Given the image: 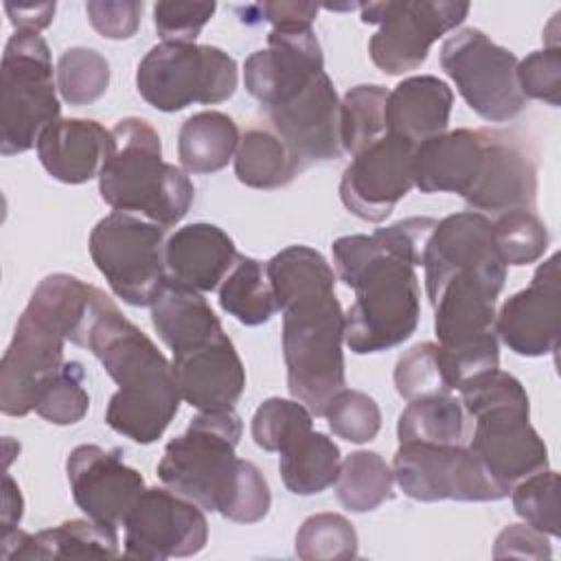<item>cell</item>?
Listing matches in <instances>:
<instances>
[{
  "label": "cell",
  "mask_w": 561,
  "mask_h": 561,
  "mask_svg": "<svg viewBox=\"0 0 561 561\" xmlns=\"http://www.w3.org/2000/svg\"><path fill=\"white\" fill-rule=\"evenodd\" d=\"M278 311H283V357L289 394L311 414L324 416L346 386L344 311L335 296V274L309 245H289L265 263Z\"/></svg>",
  "instance_id": "cell-1"
},
{
  "label": "cell",
  "mask_w": 561,
  "mask_h": 561,
  "mask_svg": "<svg viewBox=\"0 0 561 561\" xmlns=\"http://www.w3.org/2000/svg\"><path fill=\"white\" fill-rule=\"evenodd\" d=\"M243 432L241 416L230 410L199 412L184 434L171 438L158 462V478L199 508L237 524L261 522L272 493L261 469L237 458Z\"/></svg>",
  "instance_id": "cell-2"
},
{
  "label": "cell",
  "mask_w": 561,
  "mask_h": 561,
  "mask_svg": "<svg viewBox=\"0 0 561 561\" xmlns=\"http://www.w3.org/2000/svg\"><path fill=\"white\" fill-rule=\"evenodd\" d=\"M85 348L118 383L105 408V423L138 445L156 443L182 401L173 364L145 331L121 313L110 296L96 309Z\"/></svg>",
  "instance_id": "cell-3"
},
{
  "label": "cell",
  "mask_w": 561,
  "mask_h": 561,
  "mask_svg": "<svg viewBox=\"0 0 561 561\" xmlns=\"http://www.w3.org/2000/svg\"><path fill=\"white\" fill-rule=\"evenodd\" d=\"M340 280L355 291L344 313V342L357 355L403 344L421 318V289L414 265L397 256L379 230L333 241Z\"/></svg>",
  "instance_id": "cell-4"
},
{
  "label": "cell",
  "mask_w": 561,
  "mask_h": 561,
  "mask_svg": "<svg viewBox=\"0 0 561 561\" xmlns=\"http://www.w3.org/2000/svg\"><path fill=\"white\" fill-rule=\"evenodd\" d=\"M458 392L473 419L467 447L504 489L548 467V447L530 425L528 394L517 377L491 368L460 383Z\"/></svg>",
  "instance_id": "cell-5"
},
{
  "label": "cell",
  "mask_w": 561,
  "mask_h": 561,
  "mask_svg": "<svg viewBox=\"0 0 561 561\" xmlns=\"http://www.w3.org/2000/svg\"><path fill=\"white\" fill-rule=\"evenodd\" d=\"M112 134L116 149L99 175L101 199L112 210L138 213L162 228L175 226L195 197L186 171L162 160L160 136L145 118H121Z\"/></svg>",
  "instance_id": "cell-6"
},
{
  "label": "cell",
  "mask_w": 561,
  "mask_h": 561,
  "mask_svg": "<svg viewBox=\"0 0 561 561\" xmlns=\"http://www.w3.org/2000/svg\"><path fill=\"white\" fill-rule=\"evenodd\" d=\"M50 48L39 33L15 31L2 53L0 79V151L24 153L37 145L42 131L59 121L57 83Z\"/></svg>",
  "instance_id": "cell-7"
},
{
  "label": "cell",
  "mask_w": 561,
  "mask_h": 561,
  "mask_svg": "<svg viewBox=\"0 0 561 561\" xmlns=\"http://www.w3.org/2000/svg\"><path fill=\"white\" fill-rule=\"evenodd\" d=\"M237 61L210 44L160 42L138 64L136 88L160 112L215 105L237 90Z\"/></svg>",
  "instance_id": "cell-8"
},
{
  "label": "cell",
  "mask_w": 561,
  "mask_h": 561,
  "mask_svg": "<svg viewBox=\"0 0 561 561\" xmlns=\"http://www.w3.org/2000/svg\"><path fill=\"white\" fill-rule=\"evenodd\" d=\"M164 230L129 213L114 210L90 232V256L110 289L134 307H151L167 285Z\"/></svg>",
  "instance_id": "cell-9"
},
{
  "label": "cell",
  "mask_w": 561,
  "mask_h": 561,
  "mask_svg": "<svg viewBox=\"0 0 561 561\" xmlns=\"http://www.w3.org/2000/svg\"><path fill=\"white\" fill-rule=\"evenodd\" d=\"M440 68L456 83L467 105L489 123L515 118L526 96L517 85V57L480 28H460L440 46Z\"/></svg>",
  "instance_id": "cell-10"
},
{
  "label": "cell",
  "mask_w": 561,
  "mask_h": 561,
  "mask_svg": "<svg viewBox=\"0 0 561 561\" xmlns=\"http://www.w3.org/2000/svg\"><path fill=\"white\" fill-rule=\"evenodd\" d=\"M362 22L377 24L368 42L373 64L388 75L416 70L430 46L454 31L469 13V2L460 0H386L359 4Z\"/></svg>",
  "instance_id": "cell-11"
},
{
  "label": "cell",
  "mask_w": 561,
  "mask_h": 561,
  "mask_svg": "<svg viewBox=\"0 0 561 561\" xmlns=\"http://www.w3.org/2000/svg\"><path fill=\"white\" fill-rule=\"evenodd\" d=\"M392 473L399 489L419 502H495L511 493L462 443H399Z\"/></svg>",
  "instance_id": "cell-12"
},
{
  "label": "cell",
  "mask_w": 561,
  "mask_h": 561,
  "mask_svg": "<svg viewBox=\"0 0 561 561\" xmlns=\"http://www.w3.org/2000/svg\"><path fill=\"white\" fill-rule=\"evenodd\" d=\"M202 511L169 486L145 489L123 522V554L167 561L202 552L208 541V522Z\"/></svg>",
  "instance_id": "cell-13"
},
{
  "label": "cell",
  "mask_w": 561,
  "mask_h": 561,
  "mask_svg": "<svg viewBox=\"0 0 561 561\" xmlns=\"http://www.w3.org/2000/svg\"><path fill=\"white\" fill-rule=\"evenodd\" d=\"M66 335L28 305L18 318L13 337L0 362V410L26 416L44 388L64 366Z\"/></svg>",
  "instance_id": "cell-14"
},
{
  "label": "cell",
  "mask_w": 561,
  "mask_h": 561,
  "mask_svg": "<svg viewBox=\"0 0 561 561\" xmlns=\"http://www.w3.org/2000/svg\"><path fill=\"white\" fill-rule=\"evenodd\" d=\"M410 140L386 134L353 156L340 180V199L355 217L379 224L414 186Z\"/></svg>",
  "instance_id": "cell-15"
},
{
  "label": "cell",
  "mask_w": 561,
  "mask_h": 561,
  "mask_svg": "<svg viewBox=\"0 0 561 561\" xmlns=\"http://www.w3.org/2000/svg\"><path fill=\"white\" fill-rule=\"evenodd\" d=\"M462 199L484 213L535 210L537 162L524 138L482 127V149Z\"/></svg>",
  "instance_id": "cell-16"
},
{
  "label": "cell",
  "mask_w": 561,
  "mask_h": 561,
  "mask_svg": "<svg viewBox=\"0 0 561 561\" xmlns=\"http://www.w3.org/2000/svg\"><path fill=\"white\" fill-rule=\"evenodd\" d=\"M66 473L81 513L116 530L145 491V478L123 460L121 449H103L92 443L77 445L70 451Z\"/></svg>",
  "instance_id": "cell-17"
},
{
  "label": "cell",
  "mask_w": 561,
  "mask_h": 561,
  "mask_svg": "<svg viewBox=\"0 0 561 561\" xmlns=\"http://www.w3.org/2000/svg\"><path fill=\"white\" fill-rule=\"evenodd\" d=\"M495 335L522 357H541L559 348L561 270L559 252L543 261L526 289L508 296L495 313Z\"/></svg>",
  "instance_id": "cell-18"
},
{
  "label": "cell",
  "mask_w": 561,
  "mask_h": 561,
  "mask_svg": "<svg viewBox=\"0 0 561 561\" xmlns=\"http://www.w3.org/2000/svg\"><path fill=\"white\" fill-rule=\"evenodd\" d=\"M324 72L320 42L311 26H272L267 48L254 50L243 64V83L265 110L289 99L316 75Z\"/></svg>",
  "instance_id": "cell-19"
},
{
  "label": "cell",
  "mask_w": 561,
  "mask_h": 561,
  "mask_svg": "<svg viewBox=\"0 0 561 561\" xmlns=\"http://www.w3.org/2000/svg\"><path fill=\"white\" fill-rule=\"evenodd\" d=\"M272 129L307 162H324L342 156L340 99L327 72L316 75L289 99L267 107Z\"/></svg>",
  "instance_id": "cell-20"
},
{
  "label": "cell",
  "mask_w": 561,
  "mask_h": 561,
  "mask_svg": "<svg viewBox=\"0 0 561 561\" xmlns=\"http://www.w3.org/2000/svg\"><path fill=\"white\" fill-rule=\"evenodd\" d=\"M173 375L182 401L199 412L230 410L245 390V368L226 333L173 353Z\"/></svg>",
  "instance_id": "cell-21"
},
{
  "label": "cell",
  "mask_w": 561,
  "mask_h": 561,
  "mask_svg": "<svg viewBox=\"0 0 561 561\" xmlns=\"http://www.w3.org/2000/svg\"><path fill=\"white\" fill-rule=\"evenodd\" d=\"M35 149L50 178L64 184H83L101 175L116 149V138L96 121L59 118L42 131Z\"/></svg>",
  "instance_id": "cell-22"
},
{
  "label": "cell",
  "mask_w": 561,
  "mask_h": 561,
  "mask_svg": "<svg viewBox=\"0 0 561 561\" xmlns=\"http://www.w3.org/2000/svg\"><path fill=\"white\" fill-rule=\"evenodd\" d=\"M234 241L215 224H188L178 228L164 243L167 283L215 291L237 261Z\"/></svg>",
  "instance_id": "cell-23"
},
{
  "label": "cell",
  "mask_w": 561,
  "mask_h": 561,
  "mask_svg": "<svg viewBox=\"0 0 561 561\" xmlns=\"http://www.w3.org/2000/svg\"><path fill=\"white\" fill-rule=\"evenodd\" d=\"M118 557L116 528L92 519H68L35 535L13 528L0 533L2 561L39 559H107Z\"/></svg>",
  "instance_id": "cell-24"
},
{
  "label": "cell",
  "mask_w": 561,
  "mask_h": 561,
  "mask_svg": "<svg viewBox=\"0 0 561 561\" xmlns=\"http://www.w3.org/2000/svg\"><path fill=\"white\" fill-rule=\"evenodd\" d=\"M454 105L451 88L434 75H414L394 85L386 99V131L419 145L447 131Z\"/></svg>",
  "instance_id": "cell-25"
},
{
  "label": "cell",
  "mask_w": 561,
  "mask_h": 561,
  "mask_svg": "<svg viewBox=\"0 0 561 561\" xmlns=\"http://www.w3.org/2000/svg\"><path fill=\"white\" fill-rule=\"evenodd\" d=\"M482 149V129H454L414 147V186L423 193H458L469 188Z\"/></svg>",
  "instance_id": "cell-26"
},
{
  "label": "cell",
  "mask_w": 561,
  "mask_h": 561,
  "mask_svg": "<svg viewBox=\"0 0 561 561\" xmlns=\"http://www.w3.org/2000/svg\"><path fill=\"white\" fill-rule=\"evenodd\" d=\"M151 322L171 353L186 351L226 333L199 291L173 283H167L151 302Z\"/></svg>",
  "instance_id": "cell-27"
},
{
  "label": "cell",
  "mask_w": 561,
  "mask_h": 561,
  "mask_svg": "<svg viewBox=\"0 0 561 561\" xmlns=\"http://www.w3.org/2000/svg\"><path fill=\"white\" fill-rule=\"evenodd\" d=\"M237 123L215 110L188 116L178 134V158L186 173H213L224 169L239 147Z\"/></svg>",
  "instance_id": "cell-28"
},
{
  "label": "cell",
  "mask_w": 561,
  "mask_h": 561,
  "mask_svg": "<svg viewBox=\"0 0 561 561\" xmlns=\"http://www.w3.org/2000/svg\"><path fill=\"white\" fill-rule=\"evenodd\" d=\"M302 160L291 147L265 127L248 129L234 153V175L250 188H280L287 186L302 169Z\"/></svg>",
  "instance_id": "cell-29"
},
{
  "label": "cell",
  "mask_w": 561,
  "mask_h": 561,
  "mask_svg": "<svg viewBox=\"0 0 561 561\" xmlns=\"http://www.w3.org/2000/svg\"><path fill=\"white\" fill-rule=\"evenodd\" d=\"M278 471L296 495H316L335 484L340 473V447L322 432H307L278 451Z\"/></svg>",
  "instance_id": "cell-30"
},
{
  "label": "cell",
  "mask_w": 561,
  "mask_h": 561,
  "mask_svg": "<svg viewBox=\"0 0 561 561\" xmlns=\"http://www.w3.org/2000/svg\"><path fill=\"white\" fill-rule=\"evenodd\" d=\"M219 305L245 327L267 322L278 311V302L265 265L252 256L237 254L234 265L219 285Z\"/></svg>",
  "instance_id": "cell-31"
},
{
  "label": "cell",
  "mask_w": 561,
  "mask_h": 561,
  "mask_svg": "<svg viewBox=\"0 0 561 561\" xmlns=\"http://www.w3.org/2000/svg\"><path fill=\"white\" fill-rule=\"evenodd\" d=\"M399 443L458 445L465 438V410L460 399L432 394L408 401L397 421Z\"/></svg>",
  "instance_id": "cell-32"
},
{
  "label": "cell",
  "mask_w": 561,
  "mask_h": 561,
  "mask_svg": "<svg viewBox=\"0 0 561 561\" xmlns=\"http://www.w3.org/2000/svg\"><path fill=\"white\" fill-rule=\"evenodd\" d=\"M394 473L390 465L368 449H357L340 462L335 493L351 513H368L394 495Z\"/></svg>",
  "instance_id": "cell-33"
},
{
  "label": "cell",
  "mask_w": 561,
  "mask_h": 561,
  "mask_svg": "<svg viewBox=\"0 0 561 561\" xmlns=\"http://www.w3.org/2000/svg\"><path fill=\"white\" fill-rule=\"evenodd\" d=\"M386 99L388 90L377 83H362L344 94L340 101L342 151L357 156L388 134L383 118Z\"/></svg>",
  "instance_id": "cell-34"
},
{
  "label": "cell",
  "mask_w": 561,
  "mask_h": 561,
  "mask_svg": "<svg viewBox=\"0 0 561 561\" xmlns=\"http://www.w3.org/2000/svg\"><path fill=\"white\" fill-rule=\"evenodd\" d=\"M55 79L68 105H90L101 99L110 85V64L99 50L75 46L59 55Z\"/></svg>",
  "instance_id": "cell-35"
},
{
  "label": "cell",
  "mask_w": 561,
  "mask_h": 561,
  "mask_svg": "<svg viewBox=\"0 0 561 561\" xmlns=\"http://www.w3.org/2000/svg\"><path fill=\"white\" fill-rule=\"evenodd\" d=\"M294 548L302 561L353 559L357 554V533L340 513H316L300 524Z\"/></svg>",
  "instance_id": "cell-36"
},
{
  "label": "cell",
  "mask_w": 561,
  "mask_h": 561,
  "mask_svg": "<svg viewBox=\"0 0 561 561\" xmlns=\"http://www.w3.org/2000/svg\"><path fill=\"white\" fill-rule=\"evenodd\" d=\"M491 226L493 241L504 265H530L548 250L550 237L535 210L502 213L491 221Z\"/></svg>",
  "instance_id": "cell-37"
},
{
  "label": "cell",
  "mask_w": 561,
  "mask_h": 561,
  "mask_svg": "<svg viewBox=\"0 0 561 561\" xmlns=\"http://www.w3.org/2000/svg\"><path fill=\"white\" fill-rule=\"evenodd\" d=\"M313 430V414L296 399L270 397L252 416V438L265 451H280Z\"/></svg>",
  "instance_id": "cell-38"
},
{
  "label": "cell",
  "mask_w": 561,
  "mask_h": 561,
  "mask_svg": "<svg viewBox=\"0 0 561 561\" xmlns=\"http://www.w3.org/2000/svg\"><path fill=\"white\" fill-rule=\"evenodd\" d=\"M515 513L533 528L548 537H559V473L539 469L511 486Z\"/></svg>",
  "instance_id": "cell-39"
},
{
  "label": "cell",
  "mask_w": 561,
  "mask_h": 561,
  "mask_svg": "<svg viewBox=\"0 0 561 561\" xmlns=\"http://www.w3.org/2000/svg\"><path fill=\"white\" fill-rule=\"evenodd\" d=\"M392 377L399 397L405 401L451 392L436 342H419L408 348L397 359Z\"/></svg>",
  "instance_id": "cell-40"
},
{
  "label": "cell",
  "mask_w": 561,
  "mask_h": 561,
  "mask_svg": "<svg viewBox=\"0 0 561 561\" xmlns=\"http://www.w3.org/2000/svg\"><path fill=\"white\" fill-rule=\"evenodd\" d=\"M85 370L81 362H64L61 370L44 388L35 403V412L53 425L79 423L90 408V394L83 386Z\"/></svg>",
  "instance_id": "cell-41"
},
{
  "label": "cell",
  "mask_w": 561,
  "mask_h": 561,
  "mask_svg": "<svg viewBox=\"0 0 561 561\" xmlns=\"http://www.w3.org/2000/svg\"><path fill=\"white\" fill-rule=\"evenodd\" d=\"M329 430L348 443L362 445L373 440L381 427V410L377 401L362 392L342 388L324 410Z\"/></svg>",
  "instance_id": "cell-42"
},
{
  "label": "cell",
  "mask_w": 561,
  "mask_h": 561,
  "mask_svg": "<svg viewBox=\"0 0 561 561\" xmlns=\"http://www.w3.org/2000/svg\"><path fill=\"white\" fill-rule=\"evenodd\" d=\"M517 85L526 99L543 101L552 107L561 103V48L546 46L517 61Z\"/></svg>",
  "instance_id": "cell-43"
},
{
  "label": "cell",
  "mask_w": 561,
  "mask_h": 561,
  "mask_svg": "<svg viewBox=\"0 0 561 561\" xmlns=\"http://www.w3.org/2000/svg\"><path fill=\"white\" fill-rule=\"evenodd\" d=\"M215 2H180L162 0L153 7V24L162 42L193 44L204 24L213 18Z\"/></svg>",
  "instance_id": "cell-44"
},
{
  "label": "cell",
  "mask_w": 561,
  "mask_h": 561,
  "mask_svg": "<svg viewBox=\"0 0 561 561\" xmlns=\"http://www.w3.org/2000/svg\"><path fill=\"white\" fill-rule=\"evenodd\" d=\"M92 28L105 39H129L140 26L142 2L136 0H90L85 4Z\"/></svg>",
  "instance_id": "cell-45"
},
{
  "label": "cell",
  "mask_w": 561,
  "mask_h": 561,
  "mask_svg": "<svg viewBox=\"0 0 561 561\" xmlns=\"http://www.w3.org/2000/svg\"><path fill=\"white\" fill-rule=\"evenodd\" d=\"M495 559H550L552 550L548 543V535L539 533L528 524H508L500 530L493 546Z\"/></svg>",
  "instance_id": "cell-46"
},
{
  "label": "cell",
  "mask_w": 561,
  "mask_h": 561,
  "mask_svg": "<svg viewBox=\"0 0 561 561\" xmlns=\"http://www.w3.org/2000/svg\"><path fill=\"white\" fill-rule=\"evenodd\" d=\"M254 11L261 13L259 20L272 22V26H291V24H307L318 15L316 2H263L254 4Z\"/></svg>",
  "instance_id": "cell-47"
},
{
  "label": "cell",
  "mask_w": 561,
  "mask_h": 561,
  "mask_svg": "<svg viewBox=\"0 0 561 561\" xmlns=\"http://www.w3.org/2000/svg\"><path fill=\"white\" fill-rule=\"evenodd\" d=\"M4 11L9 13L11 24L18 31H28V33H39L53 22L55 15V2H42V4H15V2H4Z\"/></svg>",
  "instance_id": "cell-48"
},
{
  "label": "cell",
  "mask_w": 561,
  "mask_h": 561,
  "mask_svg": "<svg viewBox=\"0 0 561 561\" xmlns=\"http://www.w3.org/2000/svg\"><path fill=\"white\" fill-rule=\"evenodd\" d=\"M22 493L20 486L15 484V480L4 473V484H2V528L0 533H9L13 528H18L20 519H22Z\"/></svg>",
  "instance_id": "cell-49"
}]
</instances>
